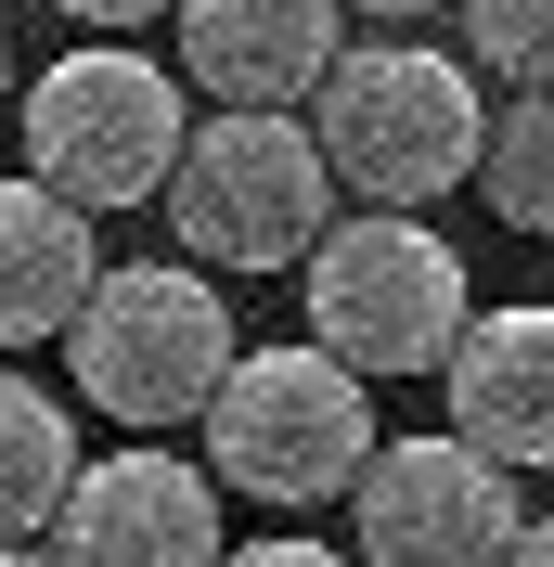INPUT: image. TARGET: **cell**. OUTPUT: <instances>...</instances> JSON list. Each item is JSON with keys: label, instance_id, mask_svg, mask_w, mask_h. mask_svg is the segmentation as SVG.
<instances>
[{"label": "cell", "instance_id": "obj_1", "mask_svg": "<svg viewBox=\"0 0 554 567\" xmlns=\"http://www.w3.org/2000/svg\"><path fill=\"white\" fill-rule=\"evenodd\" d=\"M297 130H310V155H322L336 194L413 219V207H439L451 181H478L490 91L464 78V52H439V39H348Z\"/></svg>", "mask_w": 554, "mask_h": 567}, {"label": "cell", "instance_id": "obj_2", "mask_svg": "<svg viewBox=\"0 0 554 567\" xmlns=\"http://www.w3.org/2000/svg\"><path fill=\"white\" fill-rule=\"evenodd\" d=\"M310 349L361 388H400V374H439L464 349V322H478V284H464V246H451L439 219H400V207H361L336 219L310 258Z\"/></svg>", "mask_w": 554, "mask_h": 567}, {"label": "cell", "instance_id": "obj_3", "mask_svg": "<svg viewBox=\"0 0 554 567\" xmlns=\"http://www.w3.org/2000/svg\"><path fill=\"white\" fill-rule=\"evenodd\" d=\"M207 439V491H245L271 503V516H310V503H348V477L375 464V388L336 374L310 336H284V349H233L219 400L194 413Z\"/></svg>", "mask_w": 554, "mask_h": 567}, {"label": "cell", "instance_id": "obj_4", "mask_svg": "<svg viewBox=\"0 0 554 567\" xmlns=\"http://www.w3.org/2000/svg\"><path fill=\"white\" fill-rule=\"evenodd\" d=\"M181 130H194V91L130 39H78V52H52L27 78V181L65 194L78 219H116L142 194H168Z\"/></svg>", "mask_w": 554, "mask_h": 567}, {"label": "cell", "instance_id": "obj_5", "mask_svg": "<svg viewBox=\"0 0 554 567\" xmlns=\"http://www.w3.org/2000/svg\"><path fill=\"white\" fill-rule=\"evenodd\" d=\"M65 374L104 425H194L233 374V310L194 258H116L65 322Z\"/></svg>", "mask_w": 554, "mask_h": 567}, {"label": "cell", "instance_id": "obj_6", "mask_svg": "<svg viewBox=\"0 0 554 567\" xmlns=\"http://www.w3.org/2000/svg\"><path fill=\"white\" fill-rule=\"evenodd\" d=\"M155 207H168L194 271H297L336 233V181H322L297 116H194Z\"/></svg>", "mask_w": 554, "mask_h": 567}, {"label": "cell", "instance_id": "obj_7", "mask_svg": "<svg viewBox=\"0 0 554 567\" xmlns=\"http://www.w3.org/2000/svg\"><path fill=\"white\" fill-rule=\"evenodd\" d=\"M348 529H361L348 567H503L529 516L503 464H478L451 425H413V439H375V464L348 477Z\"/></svg>", "mask_w": 554, "mask_h": 567}, {"label": "cell", "instance_id": "obj_8", "mask_svg": "<svg viewBox=\"0 0 554 567\" xmlns=\"http://www.w3.org/2000/svg\"><path fill=\"white\" fill-rule=\"evenodd\" d=\"M39 555H52V567H219L233 542H219L207 464L155 452V439H116V452H91V464L65 477Z\"/></svg>", "mask_w": 554, "mask_h": 567}, {"label": "cell", "instance_id": "obj_9", "mask_svg": "<svg viewBox=\"0 0 554 567\" xmlns=\"http://www.w3.org/2000/svg\"><path fill=\"white\" fill-rule=\"evenodd\" d=\"M168 39H181V91H207L219 116H297L336 78L348 52V13L336 0H168Z\"/></svg>", "mask_w": 554, "mask_h": 567}, {"label": "cell", "instance_id": "obj_10", "mask_svg": "<svg viewBox=\"0 0 554 567\" xmlns=\"http://www.w3.org/2000/svg\"><path fill=\"white\" fill-rule=\"evenodd\" d=\"M439 388H451V439H464L478 464H503V477L554 464V310L542 297L478 310L464 349L439 361Z\"/></svg>", "mask_w": 554, "mask_h": 567}, {"label": "cell", "instance_id": "obj_11", "mask_svg": "<svg viewBox=\"0 0 554 567\" xmlns=\"http://www.w3.org/2000/svg\"><path fill=\"white\" fill-rule=\"evenodd\" d=\"M91 284H104V246H91V219L13 168V181H0V349H39V336H65Z\"/></svg>", "mask_w": 554, "mask_h": 567}, {"label": "cell", "instance_id": "obj_12", "mask_svg": "<svg viewBox=\"0 0 554 567\" xmlns=\"http://www.w3.org/2000/svg\"><path fill=\"white\" fill-rule=\"evenodd\" d=\"M78 413L52 388H27V374H0V542H39L52 529V503H65L78 477Z\"/></svg>", "mask_w": 554, "mask_h": 567}, {"label": "cell", "instance_id": "obj_13", "mask_svg": "<svg viewBox=\"0 0 554 567\" xmlns=\"http://www.w3.org/2000/svg\"><path fill=\"white\" fill-rule=\"evenodd\" d=\"M478 194H490L503 233H529V246L554 233V91H503V104H490V130H478Z\"/></svg>", "mask_w": 554, "mask_h": 567}, {"label": "cell", "instance_id": "obj_14", "mask_svg": "<svg viewBox=\"0 0 554 567\" xmlns=\"http://www.w3.org/2000/svg\"><path fill=\"white\" fill-rule=\"evenodd\" d=\"M451 27H464V78L554 91V0H451Z\"/></svg>", "mask_w": 554, "mask_h": 567}, {"label": "cell", "instance_id": "obj_15", "mask_svg": "<svg viewBox=\"0 0 554 567\" xmlns=\"http://www.w3.org/2000/svg\"><path fill=\"white\" fill-rule=\"evenodd\" d=\"M219 567H348L336 542H310V529H271V542H233Z\"/></svg>", "mask_w": 554, "mask_h": 567}, {"label": "cell", "instance_id": "obj_16", "mask_svg": "<svg viewBox=\"0 0 554 567\" xmlns=\"http://www.w3.org/2000/svg\"><path fill=\"white\" fill-rule=\"evenodd\" d=\"M52 13H78V27H104V39H130V27H155L168 0H52Z\"/></svg>", "mask_w": 554, "mask_h": 567}, {"label": "cell", "instance_id": "obj_17", "mask_svg": "<svg viewBox=\"0 0 554 567\" xmlns=\"http://www.w3.org/2000/svg\"><path fill=\"white\" fill-rule=\"evenodd\" d=\"M348 27H361V13H375V27H413V13H451V0H336Z\"/></svg>", "mask_w": 554, "mask_h": 567}, {"label": "cell", "instance_id": "obj_18", "mask_svg": "<svg viewBox=\"0 0 554 567\" xmlns=\"http://www.w3.org/2000/svg\"><path fill=\"white\" fill-rule=\"evenodd\" d=\"M503 567H554V516H529V529H516V555H503Z\"/></svg>", "mask_w": 554, "mask_h": 567}, {"label": "cell", "instance_id": "obj_19", "mask_svg": "<svg viewBox=\"0 0 554 567\" xmlns=\"http://www.w3.org/2000/svg\"><path fill=\"white\" fill-rule=\"evenodd\" d=\"M0 567H52V555H39V542H0Z\"/></svg>", "mask_w": 554, "mask_h": 567}, {"label": "cell", "instance_id": "obj_20", "mask_svg": "<svg viewBox=\"0 0 554 567\" xmlns=\"http://www.w3.org/2000/svg\"><path fill=\"white\" fill-rule=\"evenodd\" d=\"M0 104H13V39H0Z\"/></svg>", "mask_w": 554, "mask_h": 567}]
</instances>
